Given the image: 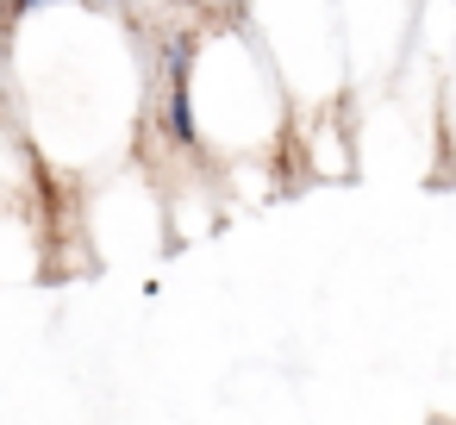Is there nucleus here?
<instances>
[{"mask_svg":"<svg viewBox=\"0 0 456 425\" xmlns=\"http://www.w3.org/2000/svg\"><path fill=\"white\" fill-rule=\"evenodd\" d=\"M437 138H444V176H456V76L444 82V101H437Z\"/></svg>","mask_w":456,"mask_h":425,"instance_id":"nucleus-4","label":"nucleus"},{"mask_svg":"<svg viewBox=\"0 0 456 425\" xmlns=\"http://www.w3.org/2000/svg\"><path fill=\"white\" fill-rule=\"evenodd\" d=\"M238 20L275 63L294 119L350 113V57H344L338 0H244Z\"/></svg>","mask_w":456,"mask_h":425,"instance_id":"nucleus-3","label":"nucleus"},{"mask_svg":"<svg viewBox=\"0 0 456 425\" xmlns=\"http://www.w3.org/2000/svg\"><path fill=\"white\" fill-rule=\"evenodd\" d=\"M144 82V32L107 0H32L7 26V101L45 182L63 194L138 157Z\"/></svg>","mask_w":456,"mask_h":425,"instance_id":"nucleus-1","label":"nucleus"},{"mask_svg":"<svg viewBox=\"0 0 456 425\" xmlns=\"http://www.w3.org/2000/svg\"><path fill=\"white\" fill-rule=\"evenodd\" d=\"M182 132L219 176L294 151V101L244 20H200L182 38Z\"/></svg>","mask_w":456,"mask_h":425,"instance_id":"nucleus-2","label":"nucleus"}]
</instances>
